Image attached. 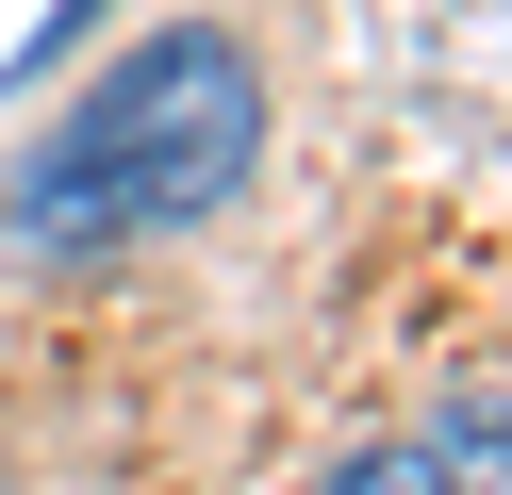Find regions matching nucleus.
<instances>
[{
	"mask_svg": "<svg viewBox=\"0 0 512 495\" xmlns=\"http://www.w3.org/2000/svg\"><path fill=\"white\" fill-rule=\"evenodd\" d=\"M265 165V50L215 17H166L149 50H116L67 116L17 149L0 182V248L17 264H100V248H166V231L232 215Z\"/></svg>",
	"mask_w": 512,
	"mask_h": 495,
	"instance_id": "obj_1",
	"label": "nucleus"
},
{
	"mask_svg": "<svg viewBox=\"0 0 512 495\" xmlns=\"http://www.w3.org/2000/svg\"><path fill=\"white\" fill-rule=\"evenodd\" d=\"M413 446V495H512V396L479 380V396H446L430 429H397Z\"/></svg>",
	"mask_w": 512,
	"mask_h": 495,
	"instance_id": "obj_2",
	"label": "nucleus"
}]
</instances>
